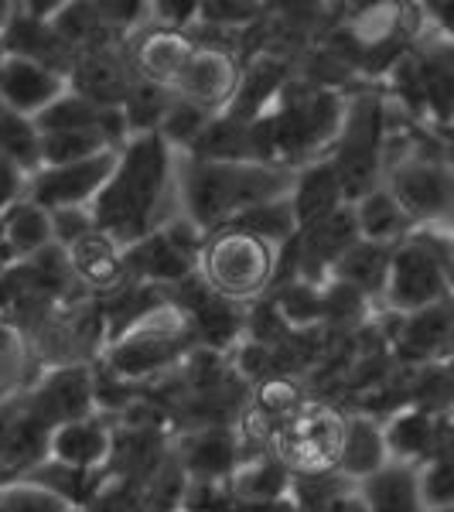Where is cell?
I'll use <instances>...</instances> for the list:
<instances>
[{
	"instance_id": "obj_29",
	"label": "cell",
	"mask_w": 454,
	"mask_h": 512,
	"mask_svg": "<svg viewBox=\"0 0 454 512\" xmlns=\"http://www.w3.org/2000/svg\"><path fill=\"white\" fill-rule=\"evenodd\" d=\"M0 158L11 161L21 175H35L41 168V134L35 123L0 99Z\"/></svg>"
},
{
	"instance_id": "obj_15",
	"label": "cell",
	"mask_w": 454,
	"mask_h": 512,
	"mask_svg": "<svg viewBox=\"0 0 454 512\" xmlns=\"http://www.w3.org/2000/svg\"><path fill=\"white\" fill-rule=\"evenodd\" d=\"M386 454L396 465H427L437 454H451V414H424V410H400L383 427Z\"/></svg>"
},
{
	"instance_id": "obj_16",
	"label": "cell",
	"mask_w": 454,
	"mask_h": 512,
	"mask_svg": "<svg viewBox=\"0 0 454 512\" xmlns=\"http://www.w3.org/2000/svg\"><path fill=\"white\" fill-rule=\"evenodd\" d=\"M239 69H243V65H239L233 52L195 45L192 59H188L185 72H181V79L175 86V96L192 99V103H198L209 113H222L236 93Z\"/></svg>"
},
{
	"instance_id": "obj_38",
	"label": "cell",
	"mask_w": 454,
	"mask_h": 512,
	"mask_svg": "<svg viewBox=\"0 0 454 512\" xmlns=\"http://www.w3.org/2000/svg\"><path fill=\"white\" fill-rule=\"evenodd\" d=\"M82 512H147L137 482H106Z\"/></svg>"
},
{
	"instance_id": "obj_14",
	"label": "cell",
	"mask_w": 454,
	"mask_h": 512,
	"mask_svg": "<svg viewBox=\"0 0 454 512\" xmlns=\"http://www.w3.org/2000/svg\"><path fill=\"white\" fill-rule=\"evenodd\" d=\"M0 48H4V59L41 65V69L55 72L59 79H69L72 62H76V48L59 38L52 21L31 18L21 4H14L11 18L0 28Z\"/></svg>"
},
{
	"instance_id": "obj_7",
	"label": "cell",
	"mask_w": 454,
	"mask_h": 512,
	"mask_svg": "<svg viewBox=\"0 0 454 512\" xmlns=\"http://www.w3.org/2000/svg\"><path fill=\"white\" fill-rule=\"evenodd\" d=\"M192 349L195 338L181 321L178 325H137L120 342L106 345V355L99 366L123 379V383H147L151 376L175 369Z\"/></svg>"
},
{
	"instance_id": "obj_36",
	"label": "cell",
	"mask_w": 454,
	"mask_h": 512,
	"mask_svg": "<svg viewBox=\"0 0 454 512\" xmlns=\"http://www.w3.org/2000/svg\"><path fill=\"white\" fill-rule=\"evenodd\" d=\"M263 14H267L263 4H233V0H205V4H198V21H205L216 31L250 28V24L263 21Z\"/></svg>"
},
{
	"instance_id": "obj_41",
	"label": "cell",
	"mask_w": 454,
	"mask_h": 512,
	"mask_svg": "<svg viewBox=\"0 0 454 512\" xmlns=\"http://www.w3.org/2000/svg\"><path fill=\"white\" fill-rule=\"evenodd\" d=\"M325 512H369V509H366V502H362L359 485H356V489H352L349 495H342V499H335L332 506H328Z\"/></svg>"
},
{
	"instance_id": "obj_24",
	"label": "cell",
	"mask_w": 454,
	"mask_h": 512,
	"mask_svg": "<svg viewBox=\"0 0 454 512\" xmlns=\"http://www.w3.org/2000/svg\"><path fill=\"white\" fill-rule=\"evenodd\" d=\"M390 465V454H386L383 444V427L376 424L373 417H345L342 427V444H338V461L335 468L352 482H362V478L376 475L379 468Z\"/></svg>"
},
{
	"instance_id": "obj_8",
	"label": "cell",
	"mask_w": 454,
	"mask_h": 512,
	"mask_svg": "<svg viewBox=\"0 0 454 512\" xmlns=\"http://www.w3.org/2000/svg\"><path fill=\"white\" fill-rule=\"evenodd\" d=\"M451 277V270H444L434 256H427L417 243L403 239L393 250L383 297L393 315H414V311L451 301Z\"/></svg>"
},
{
	"instance_id": "obj_30",
	"label": "cell",
	"mask_w": 454,
	"mask_h": 512,
	"mask_svg": "<svg viewBox=\"0 0 454 512\" xmlns=\"http://www.w3.org/2000/svg\"><path fill=\"white\" fill-rule=\"evenodd\" d=\"M359 482L345 478L338 468L328 472H291V485H287V499L294 502L297 512H325L335 499L349 495Z\"/></svg>"
},
{
	"instance_id": "obj_33",
	"label": "cell",
	"mask_w": 454,
	"mask_h": 512,
	"mask_svg": "<svg viewBox=\"0 0 454 512\" xmlns=\"http://www.w3.org/2000/svg\"><path fill=\"white\" fill-rule=\"evenodd\" d=\"M188 475L181 468L175 448H168V454L161 458V465L147 475V482L140 485L144 495V509L147 512H181V495H185Z\"/></svg>"
},
{
	"instance_id": "obj_27",
	"label": "cell",
	"mask_w": 454,
	"mask_h": 512,
	"mask_svg": "<svg viewBox=\"0 0 454 512\" xmlns=\"http://www.w3.org/2000/svg\"><path fill=\"white\" fill-rule=\"evenodd\" d=\"M359 495L369 512H427L417 489V468L396 465V461L362 478Z\"/></svg>"
},
{
	"instance_id": "obj_19",
	"label": "cell",
	"mask_w": 454,
	"mask_h": 512,
	"mask_svg": "<svg viewBox=\"0 0 454 512\" xmlns=\"http://www.w3.org/2000/svg\"><path fill=\"white\" fill-rule=\"evenodd\" d=\"M65 93V79L55 72L41 69V65L21 62V59H4L0 62V99L11 106L21 117H38L45 106H52L55 99Z\"/></svg>"
},
{
	"instance_id": "obj_20",
	"label": "cell",
	"mask_w": 454,
	"mask_h": 512,
	"mask_svg": "<svg viewBox=\"0 0 454 512\" xmlns=\"http://www.w3.org/2000/svg\"><path fill=\"white\" fill-rule=\"evenodd\" d=\"M192 52H195V45L185 35H175V31H151V35H144L137 45H130V62H134V72L140 79L175 93Z\"/></svg>"
},
{
	"instance_id": "obj_43",
	"label": "cell",
	"mask_w": 454,
	"mask_h": 512,
	"mask_svg": "<svg viewBox=\"0 0 454 512\" xmlns=\"http://www.w3.org/2000/svg\"><path fill=\"white\" fill-rule=\"evenodd\" d=\"M7 396H11V390H7V386H0V403H4Z\"/></svg>"
},
{
	"instance_id": "obj_34",
	"label": "cell",
	"mask_w": 454,
	"mask_h": 512,
	"mask_svg": "<svg viewBox=\"0 0 454 512\" xmlns=\"http://www.w3.org/2000/svg\"><path fill=\"white\" fill-rule=\"evenodd\" d=\"M212 117H216V113L202 110V106L192 103V99L175 96L154 134H158L168 147H192L195 140H198V134H202V130L209 127Z\"/></svg>"
},
{
	"instance_id": "obj_4",
	"label": "cell",
	"mask_w": 454,
	"mask_h": 512,
	"mask_svg": "<svg viewBox=\"0 0 454 512\" xmlns=\"http://www.w3.org/2000/svg\"><path fill=\"white\" fill-rule=\"evenodd\" d=\"M277 250L263 239L239 233V229H216L205 236L198 253L195 274L205 280L209 291H216L226 301H257L270 291L274 280Z\"/></svg>"
},
{
	"instance_id": "obj_23",
	"label": "cell",
	"mask_w": 454,
	"mask_h": 512,
	"mask_svg": "<svg viewBox=\"0 0 454 512\" xmlns=\"http://www.w3.org/2000/svg\"><path fill=\"white\" fill-rule=\"evenodd\" d=\"M287 485H291V468H287L270 448L260 454H250L246 461H239L236 472L229 475V492H233L236 509L284 499Z\"/></svg>"
},
{
	"instance_id": "obj_12",
	"label": "cell",
	"mask_w": 454,
	"mask_h": 512,
	"mask_svg": "<svg viewBox=\"0 0 454 512\" xmlns=\"http://www.w3.org/2000/svg\"><path fill=\"white\" fill-rule=\"evenodd\" d=\"M359 226H356V209L349 202H342L328 216H321L311 226L297 229V280L311 287L328 284L332 267L345 256V250L359 243Z\"/></svg>"
},
{
	"instance_id": "obj_42",
	"label": "cell",
	"mask_w": 454,
	"mask_h": 512,
	"mask_svg": "<svg viewBox=\"0 0 454 512\" xmlns=\"http://www.w3.org/2000/svg\"><path fill=\"white\" fill-rule=\"evenodd\" d=\"M236 512H297V506L291 499H274V502H263V506H246V509H236Z\"/></svg>"
},
{
	"instance_id": "obj_44",
	"label": "cell",
	"mask_w": 454,
	"mask_h": 512,
	"mask_svg": "<svg viewBox=\"0 0 454 512\" xmlns=\"http://www.w3.org/2000/svg\"><path fill=\"white\" fill-rule=\"evenodd\" d=\"M427 512H454V506H441V509H427Z\"/></svg>"
},
{
	"instance_id": "obj_45",
	"label": "cell",
	"mask_w": 454,
	"mask_h": 512,
	"mask_svg": "<svg viewBox=\"0 0 454 512\" xmlns=\"http://www.w3.org/2000/svg\"><path fill=\"white\" fill-rule=\"evenodd\" d=\"M0 62H4V48H0Z\"/></svg>"
},
{
	"instance_id": "obj_6",
	"label": "cell",
	"mask_w": 454,
	"mask_h": 512,
	"mask_svg": "<svg viewBox=\"0 0 454 512\" xmlns=\"http://www.w3.org/2000/svg\"><path fill=\"white\" fill-rule=\"evenodd\" d=\"M205 233L192 226L188 219H175L168 226H154L137 243L123 246V280L134 284H154L168 287L178 280L192 277L198 267V253H202Z\"/></svg>"
},
{
	"instance_id": "obj_22",
	"label": "cell",
	"mask_w": 454,
	"mask_h": 512,
	"mask_svg": "<svg viewBox=\"0 0 454 512\" xmlns=\"http://www.w3.org/2000/svg\"><path fill=\"white\" fill-rule=\"evenodd\" d=\"M45 246H52L48 212H41L38 205L24 202V198L0 209V267L28 260V256L41 253Z\"/></svg>"
},
{
	"instance_id": "obj_9",
	"label": "cell",
	"mask_w": 454,
	"mask_h": 512,
	"mask_svg": "<svg viewBox=\"0 0 454 512\" xmlns=\"http://www.w3.org/2000/svg\"><path fill=\"white\" fill-rule=\"evenodd\" d=\"M134 82L137 72L134 62H130V41L113 38V41H96V45L79 48L65 86H72V93L89 99V103L120 110Z\"/></svg>"
},
{
	"instance_id": "obj_1",
	"label": "cell",
	"mask_w": 454,
	"mask_h": 512,
	"mask_svg": "<svg viewBox=\"0 0 454 512\" xmlns=\"http://www.w3.org/2000/svg\"><path fill=\"white\" fill-rule=\"evenodd\" d=\"M171 147L158 134H134L117 151V168L89 202V219L99 236L120 250L147 236L158 219V205L168 192Z\"/></svg>"
},
{
	"instance_id": "obj_35",
	"label": "cell",
	"mask_w": 454,
	"mask_h": 512,
	"mask_svg": "<svg viewBox=\"0 0 454 512\" xmlns=\"http://www.w3.org/2000/svg\"><path fill=\"white\" fill-rule=\"evenodd\" d=\"M417 489L424 509L454 506V461L451 454H437L424 465V475H417Z\"/></svg>"
},
{
	"instance_id": "obj_21",
	"label": "cell",
	"mask_w": 454,
	"mask_h": 512,
	"mask_svg": "<svg viewBox=\"0 0 454 512\" xmlns=\"http://www.w3.org/2000/svg\"><path fill=\"white\" fill-rule=\"evenodd\" d=\"M287 202H291L297 229L311 226V222H318L321 216L338 209L345 198H342V188H338L332 161L315 158L311 164H304V168H297L294 185H291V192H287Z\"/></svg>"
},
{
	"instance_id": "obj_11",
	"label": "cell",
	"mask_w": 454,
	"mask_h": 512,
	"mask_svg": "<svg viewBox=\"0 0 454 512\" xmlns=\"http://www.w3.org/2000/svg\"><path fill=\"white\" fill-rule=\"evenodd\" d=\"M386 192L396 198V205L403 209V216L410 222H427V226H444L451 216L454 188H451V171L444 161H427V158H410L396 164L390 171V185Z\"/></svg>"
},
{
	"instance_id": "obj_13",
	"label": "cell",
	"mask_w": 454,
	"mask_h": 512,
	"mask_svg": "<svg viewBox=\"0 0 454 512\" xmlns=\"http://www.w3.org/2000/svg\"><path fill=\"white\" fill-rule=\"evenodd\" d=\"M21 407L48 431L72 420L96 414L93 403V366H59L52 369L31 393H21Z\"/></svg>"
},
{
	"instance_id": "obj_17",
	"label": "cell",
	"mask_w": 454,
	"mask_h": 512,
	"mask_svg": "<svg viewBox=\"0 0 454 512\" xmlns=\"http://www.w3.org/2000/svg\"><path fill=\"white\" fill-rule=\"evenodd\" d=\"M188 482H229L239 465V434L236 427H198L181 434L175 448Z\"/></svg>"
},
{
	"instance_id": "obj_18",
	"label": "cell",
	"mask_w": 454,
	"mask_h": 512,
	"mask_svg": "<svg viewBox=\"0 0 454 512\" xmlns=\"http://www.w3.org/2000/svg\"><path fill=\"white\" fill-rule=\"evenodd\" d=\"M110 431L113 420L103 414L55 427L52 441H48V458L59 461V465L79 468V472H96L110 454Z\"/></svg>"
},
{
	"instance_id": "obj_37",
	"label": "cell",
	"mask_w": 454,
	"mask_h": 512,
	"mask_svg": "<svg viewBox=\"0 0 454 512\" xmlns=\"http://www.w3.org/2000/svg\"><path fill=\"white\" fill-rule=\"evenodd\" d=\"M0 512H79L69 502L55 499L52 492L38 489L28 482H14L0 489Z\"/></svg>"
},
{
	"instance_id": "obj_32",
	"label": "cell",
	"mask_w": 454,
	"mask_h": 512,
	"mask_svg": "<svg viewBox=\"0 0 454 512\" xmlns=\"http://www.w3.org/2000/svg\"><path fill=\"white\" fill-rule=\"evenodd\" d=\"M103 151H113L93 130H55L41 134V168H65V164L89 161Z\"/></svg>"
},
{
	"instance_id": "obj_25",
	"label": "cell",
	"mask_w": 454,
	"mask_h": 512,
	"mask_svg": "<svg viewBox=\"0 0 454 512\" xmlns=\"http://www.w3.org/2000/svg\"><path fill=\"white\" fill-rule=\"evenodd\" d=\"M65 256H69L72 274H76L79 287L86 294H106L117 284H123L120 246L110 243L106 236H99L96 229L89 236H82L76 246H69Z\"/></svg>"
},
{
	"instance_id": "obj_39",
	"label": "cell",
	"mask_w": 454,
	"mask_h": 512,
	"mask_svg": "<svg viewBox=\"0 0 454 512\" xmlns=\"http://www.w3.org/2000/svg\"><path fill=\"white\" fill-rule=\"evenodd\" d=\"M48 226H52V243L69 250L76 246L82 236L93 233V219H89V209H59L48 212Z\"/></svg>"
},
{
	"instance_id": "obj_2",
	"label": "cell",
	"mask_w": 454,
	"mask_h": 512,
	"mask_svg": "<svg viewBox=\"0 0 454 512\" xmlns=\"http://www.w3.org/2000/svg\"><path fill=\"white\" fill-rule=\"evenodd\" d=\"M294 185V171L270 168V164H219L188 161L181 195H185V219L205 236L229 226L246 209L263 202L287 198Z\"/></svg>"
},
{
	"instance_id": "obj_26",
	"label": "cell",
	"mask_w": 454,
	"mask_h": 512,
	"mask_svg": "<svg viewBox=\"0 0 454 512\" xmlns=\"http://www.w3.org/2000/svg\"><path fill=\"white\" fill-rule=\"evenodd\" d=\"M396 246L386 243H369V239H359L352 250H345L342 260L332 267L328 280H338V284H349L366 297L369 304L379 301L386 291V277H390V260H393Z\"/></svg>"
},
{
	"instance_id": "obj_31",
	"label": "cell",
	"mask_w": 454,
	"mask_h": 512,
	"mask_svg": "<svg viewBox=\"0 0 454 512\" xmlns=\"http://www.w3.org/2000/svg\"><path fill=\"white\" fill-rule=\"evenodd\" d=\"M222 229H239V233H250L263 239L267 246H284L287 239L297 233V222L291 212V202L287 198H277V202H263L257 209H246L243 216H236L229 226Z\"/></svg>"
},
{
	"instance_id": "obj_10",
	"label": "cell",
	"mask_w": 454,
	"mask_h": 512,
	"mask_svg": "<svg viewBox=\"0 0 454 512\" xmlns=\"http://www.w3.org/2000/svg\"><path fill=\"white\" fill-rule=\"evenodd\" d=\"M113 168H117V151H103L89 161L65 164V168H38L24 185V202L38 205L41 212L89 209Z\"/></svg>"
},
{
	"instance_id": "obj_40",
	"label": "cell",
	"mask_w": 454,
	"mask_h": 512,
	"mask_svg": "<svg viewBox=\"0 0 454 512\" xmlns=\"http://www.w3.org/2000/svg\"><path fill=\"white\" fill-rule=\"evenodd\" d=\"M154 18L161 21V31H175V35H185L188 24L198 21V4L195 0H185V4H175V0H158L151 4Z\"/></svg>"
},
{
	"instance_id": "obj_28",
	"label": "cell",
	"mask_w": 454,
	"mask_h": 512,
	"mask_svg": "<svg viewBox=\"0 0 454 512\" xmlns=\"http://www.w3.org/2000/svg\"><path fill=\"white\" fill-rule=\"evenodd\" d=\"M356 209V226H359V236L369 239V243H386V246H396L407 239V233L414 229V222L403 216V209L396 205V198L386 192L383 185L376 192L362 195L359 202H352Z\"/></svg>"
},
{
	"instance_id": "obj_3",
	"label": "cell",
	"mask_w": 454,
	"mask_h": 512,
	"mask_svg": "<svg viewBox=\"0 0 454 512\" xmlns=\"http://www.w3.org/2000/svg\"><path fill=\"white\" fill-rule=\"evenodd\" d=\"M386 158V96L379 89H359L345 103V117L332 144V161L338 188L345 202H359L376 192Z\"/></svg>"
},
{
	"instance_id": "obj_5",
	"label": "cell",
	"mask_w": 454,
	"mask_h": 512,
	"mask_svg": "<svg viewBox=\"0 0 454 512\" xmlns=\"http://www.w3.org/2000/svg\"><path fill=\"white\" fill-rule=\"evenodd\" d=\"M345 414L332 403L304 400L291 417H284L270 434V451L291 472H328L338 461Z\"/></svg>"
}]
</instances>
